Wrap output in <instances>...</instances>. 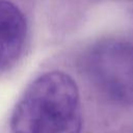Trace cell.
<instances>
[{
    "label": "cell",
    "instance_id": "obj_1",
    "mask_svg": "<svg viewBox=\"0 0 133 133\" xmlns=\"http://www.w3.org/2000/svg\"><path fill=\"white\" fill-rule=\"evenodd\" d=\"M82 112L75 81L59 71L32 81L11 116L12 133H81Z\"/></svg>",
    "mask_w": 133,
    "mask_h": 133
},
{
    "label": "cell",
    "instance_id": "obj_2",
    "mask_svg": "<svg viewBox=\"0 0 133 133\" xmlns=\"http://www.w3.org/2000/svg\"><path fill=\"white\" fill-rule=\"evenodd\" d=\"M92 82L112 98H133V46L121 39H105L94 45L83 59Z\"/></svg>",
    "mask_w": 133,
    "mask_h": 133
},
{
    "label": "cell",
    "instance_id": "obj_3",
    "mask_svg": "<svg viewBox=\"0 0 133 133\" xmlns=\"http://www.w3.org/2000/svg\"><path fill=\"white\" fill-rule=\"evenodd\" d=\"M27 25L20 8L8 0H0V71L14 65L22 54Z\"/></svg>",
    "mask_w": 133,
    "mask_h": 133
}]
</instances>
